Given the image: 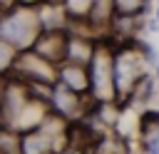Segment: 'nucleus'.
<instances>
[{
  "instance_id": "f257e3e1",
  "label": "nucleus",
  "mask_w": 159,
  "mask_h": 154,
  "mask_svg": "<svg viewBox=\"0 0 159 154\" xmlns=\"http://www.w3.org/2000/svg\"><path fill=\"white\" fill-rule=\"evenodd\" d=\"M112 42V77H114V94H117V104L124 107L129 92L134 89V84L149 72V67L142 62L134 40L127 42Z\"/></svg>"
},
{
  "instance_id": "f03ea898",
  "label": "nucleus",
  "mask_w": 159,
  "mask_h": 154,
  "mask_svg": "<svg viewBox=\"0 0 159 154\" xmlns=\"http://www.w3.org/2000/svg\"><path fill=\"white\" fill-rule=\"evenodd\" d=\"M42 32L35 7L12 5L0 12V42L10 45L15 52L32 50L37 35Z\"/></svg>"
},
{
  "instance_id": "7ed1b4c3",
  "label": "nucleus",
  "mask_w": 159,
  "mask_h": 154,
  "mask_svg": "<svg viewBox=\"0 0 159 154\" xmlns=\"http://www.w3.org/2000/svg\"><path fill=\"white\" fill-rule=\"evenodd\" d=\"M89 75V102L92 104H117L114 94V77H112V42L99 40L94 55L87 65Z\"/></svg>"
},
{
  "instance_id": "20e7f679",
  "label": "nucleus",
  "mask_w": 159,
  "mask_h": 154,
  "mask_svg": "<svg viewBox=\"0 0 159 154\" xmlns=\"http://www.w3.org/2000/svg\"><path fill=\"white\" fill-rule=\"evenodd\" d=\"M10 77L20 79L22 84L52 87L57 82V65L42 60L32 50H25V52H17V60H15V67H12Z\"/></svg>"
},
{
  "instance_id": "39448f33",
  "label": "nucleus",
  "mask_w": 159,
  "mask_h": 154,
  "mask_svg": "<svg viewBox=\"0 0 159 154\" xmlns=\"http://www.w3.org/2000/svg\"><path fill=\"white\" fill-rule=\"evenodd\" d=\"M47 107L55 117L65 119L67 124H77L89 114L92 102H89V97L75 94V92H70V89H65L62 84L55 82V87L50 92V99H47Z\"/></svg>"
},
{
  "instance_id": "423d86ee",
  "label": "nucleus",
  "mask_w": 159,
  "mask_h": 154,
  "mask_svg": "<svg viewBox=\"0 0 159 154\" xmlns=\"http://www.w3.org/2000/svg\"><path fill=\"white\" fill-rule=\"evenodd\" d=\"M65 42H67V30H50V32H40L35 45H32V52L40 55L42 60L52 62V65H62L65 60Z\"/></svg>"
},
{
  "instance_id": "0eeeda50",
  "label": "nucleus",
  "mask_w": 159,
  "mask_h": 154,
  "mask_svg": "<svg viewBox=\"0 0 159 154\" xmlns=\"http://www.w3.org/2000/svg\"><path fill=\"white\" fill-rule=\"evenodd\" d=\"M94 47H97V40H92V37H84V35H77V32H70V30H67L65 60H62V62L87 67V65H89V60H92V55H94Z\"/></svg>"
},
{
  "instance_id": "6e6552de",
  "label": "nucleus",
  "mask_w": 159,
  "mask_h": 154,
  "mask_svg": "<svg viewBox=\"0 0 159 154\" xmlns=\"http://www.w3.org/2000/svg\"><path fill=\"white\" fill-rule=\"evenodd\" d=\"M57 84H62L65 89H70L75 94L87 97L89 94V75H87V67L62 62L57 67Z\"/></svg>"
},
{
  "instance_id": "1a4fd4ad",
  "label": "nucleus",
  "mask_w": 159,
  "mask_h": 154,
  "mask_svg": "<svg viewBox=\"0 0 159 154\" xmlns=\"http://www.w3.org/2000/svg\"><path fill=\"white\" fill-rule=\"evenodd\" d=\"M35 12H37V20H40L42 32H50V30H67V25H70V20H67L62 5L40 2V5L35 7Z\"/></svg>"
},
{
  "instance_id": "9d476101",
  "label": "nucleus",
  "mask_w": 159,
  "mask_h": 154,
  "mask_svg": "<svg viewBox=\"0 0 159 154\" xmlns=\"http://www.w3.org/2000/svg\"><path fill=\"white\" fill-rule=\"evenodd\" d=\"M154 97H157V79H154L152 72H147V75L134 84V89L129 92L127 104H124L122 109H127V107H142V109H147Z\"/></svg>"
},
{
  "instance_id": "9b49d317",
  "label": "nucleus",
  "mask_w": 159,
  "mask_h": 154,
  "mask_svg": "<svg viewBox=\"0 0 159 154\" xmlns=\"http://www.w3.org/2000/svg\"><path fill=\"white\" fill-rule=\"evenodd\" d=\"M112 7H114V15H122V17H147L152 12V5L147 0H112Z\"/></svg>"
},
{
  "instance_id": "f8f14e48",
  "label": "nucleus",
  "mask_w": 159,
  "mask_h": 154,
  "mask_svg": "<svg viewBox=\"0 0 159 154\" xmlns=\"http://www.w3.org/2000/svg\"><path fill=\"white\" fill-rule=\"evenodd\" d=\"M137 129H139V137L159 132V109H154V107L142 109V114L137 117Z\"/></svg>"
},
{
  "instance_id": "ddd939ff",
  "label": "nucleus",
  "mask_w": 159,
  "mask_h": 154,
  "mask_svg": "<svg viewBox=\"0 0 159 154\" xmlns=\"http://www.w3.org/2000/svg\"><path fill=\"white\" fill-rule=\"evenodd\" d=\"M92 2H94V0H65L62 7H65L67 20H70V22H80V20H84L87 12H89V7H92Z\"/></svg>"
},
{
  "instance_id": "4468645a",
  "label": "nucleus",
  "mask_w": 159,
  "mask_h": 154,
  "mask_svg": "<svg viewBox=\"0 0 159 154\" xmlns=\"http://www.w3.org/2000/svg\"><path fill=\"white\" fill-rule=\"evenodd\" d=\"M0 154H20V134L0 127Z\"/></svg>"
},
{
  "instance_id": "2eb2a0df",
  "label": "nucleus",
  "mask_w": 159,
  "mask_h": 154,
  "mask_svg": "<svg viewBox=\"0 0 159 154\" xmlns=\"http://www.w3.org/2000/svg\"><path fill=\"white\" fill-rule=\"evenodd\" d=\"M134 47H137V52H139V57H142V62L152 70L157 62H159V52H157V47L152 45V42H147V40H142V37H137L134 40Z\"/></svg>"
},
{
  "instance_id": "dca6fc26",
  "label": "nucleus",
  "mask_w": 159,
  "mask_h": 154,
  "mask_svg": "<svg viewBox=\"0 0 159 154\" xmlns=\"http://www.w3.org/2000/svg\"><path fill=\"white\" fill-rule=\"evenodd\" d=\"M15 60H17V52H15L10 45L0 42V79H5V77L12 72V67H15Z\"/></svg>"
},
{
  "instance_id": "f3484780",
  "label": "nucleus",
  "mask_w": 159,
  "mask_h": 154,
  "mask_svg": "<svg viewBox=\"0 0 159 154\" xmlns=\"http://www.w3.org/2000/svg\"><path fill=\"white\" fill-rule=\"evenodd\" d=\"M139 139H142V152H144V154H159V132L144 134V137H139Z\"/></svg>"
},
{
  "instance_id": "a211bd4d",
  "label": "nucleus",
  "mask_w": 159,
  "mask_h": 154,
  "mask_svg": "<svg viewBox=\"0 0 159 154\" xmlns=\"http://www.w3.org/2000/svg\"><path fill=\"white\" fill-rule=\"evenodd\" d=\"M142 30L149 32V35H157V32H159V22H157L152 15H147V17H142Z\"/></svg>"
},
{
  "instance_id": "6ab92c4d",
  "label": "nucleus",
  "mask_w": 159,
  "mask_h": 154,
  "mask_svg": "<svg viewBox=\"0 0 159 154\" xmlns=\"http://www.w3.org/2000/svg\"><path fill=\"white\" fill-rule=\"evenodd\" d=\"M15 2H17V0H0V12H2V10H7V7H12Z\"/></svg>"
},
{
  "instance_id": "aec40b11",
  "label": "nucleus",
  "mask_w": 159,
  "mask_h": 154,
  "mask_svg": "<svg viewBox=\"0 0 159 154\" xmlns=\"http://www.w3.org/2000/svg\"><path fill=\"white\" fill-rule=\"evenodd\" d=\"M152 75H154V79H157V84H159V62L152 67Z\"/></svg>"
},
{
  "instance_id": "412c9836",
  "label": "nucleus",
  "mask_w": 159,
  "mask_h": 154,
  "mask_svg": "<svg viewBox=\"0 0 159 154\" xmlns=\"http://www.w3.org/2000/svg\"><path fill=\"white\" fill-rule=\"evenodd\" d=\"M152 17H154V20H157V22H159V7H157V10H154V12H152Z\"/></svg>"
},
{
  "instance_id": "4be33fe9",
  "label": "nucleus",
  "mask_w": 159,
  "mask_h": 154,
  "mask_svg": "<svg viewBox=\"0 0 159 154\" xmlns=\"http://www.w3.org/2000/svg\"><path fill=\"white\" fill-rule=\"evenodd\" d=\"M0 127H2V124H0Z\"/></svg>"
}]
</instances>
